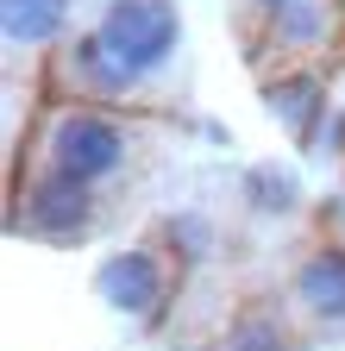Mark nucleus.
I'll return each mask as SVG.
<instances>
[{"instance_id":"3","label":"nucleus","mask_w":345,"mask_h":351,"mask_svg":"<svg viewBox=\"0 0 345 351\" xmlns=\"http://www.w3.org/2000/svg\"><path fill=\"white\" fill-rule=\"evenodd\" d=\"M13 226L25 239H45V245H75L95 232V195L69 182V176H32L19 189V207H13Z\"/></svg>"},{"instance_id":"9","label":"nucleus","mask_w":345,"mask_h":351,"mask_svg":"<svg viewBox=\"0 0 345 351\" xmlns=\"http://www.w3.org/2000/svg\"><path fill=\"white\" fill-rule=\"evenodd\" d=\"M69 25V0H0V32L13 51H38Z\"/></svg>"},{"instance_id":"1","label":"nucleus","mask_w":345,"mask_h":351,"mask_svg":"<svg viewBox=\"0 0 345 351\" xmlns=\"http://www.w3.org/2000/svg\"><path fill=\"white\" fill-rule=\"evenodd\" d=\"M126 125L101 107H57L45 119V132H38V157H45L51 176H69V182L95 189L107 182V176L126 169Z\"/></svg>"},{"instance_id":"5","label":"nucleus","mask_w":345,"mask_h":351,"mask_svg":"<svg viewBox=\"0 0 345 351\" xmlns=\"http://www.w3.org/2000/svg\"><path fill=\"white\" fill-rule=\"evenodd\" d=\"M333 38H339V0H283L276 19L264 25V44L283 63H308L333 51Z\"/></svg>"},{"instance_id":"8","label":"nucleus","mask_w":345,"mask_h":351,"mask_svg":"<svg viewBox=\"0 0 345 351\" xmlns=\"http://www.w3.org/2000/svg\"><path fill=\"white\" fill-rule=\"evenodd\" d=\"M63 69L75 75L82 95H126V88H139V75L101 44V32H75V44H63Z\"/></svg>"},{"instance_id":"2","label":"nucleus","mask_w":345,"mask_h":351,"mask_svg":"<svg viewBox=\"0 0 345 351\" xmlns=\"http://www.w3.org/2000/svg\"><path fill=\"white\" fill-rule=\"evenodd\" d=\"M95 32H101L107 51L145 82L151 69H163L169 57H176V44H182V13H176V0H113Z\"/></svg>"},{"instance_id":"12","label":"nucleus","mask_w":345,"mask_h":351,"mask_svg":"<svg viewBox=\"0 0 345 351\" xmlns=\"http://www.w3.org/2000/svg\"><path fill=\"white\" fill-rule=\"evenodd\" d=\"M163 239H169V251H176L182 263H195V257H207V251H213V226H207L201 213L169 219V226H163Z\"/></svg>"},{"instance_id":"10","label":"nucleus","mask_w":345,"mask_h":351,"mask_svg":"<svg viewBox=\"0 0 345 351\" xmlns=\"http://www.w3.org/2000/svg\"><path fill=\"white\" fill-rule=\"evenodd\" d=\"M220 351H295V339H289V326L270 314V307H251V314H239L226 326Z\"/></svg>"},{"instance_id":"13","label":"nucleus","mask_w":345,"mask_h":351,"mask_svg":"<svg viewBox=\"0 0 345 351\" xmlns=\"http://www.w3.org/2000/svg\"><path fill=\"white\" fill-rule=\"evenodd\" d=\"M239 7H245L251 19H264V25H270V19H276V7H283V0H239Z\"/></svg>"},{"instance_id":"7","label":"nucleus","mask_w":345,"mask_h":351,"mask_svg":"<svg viewBox=\"0 0 345 351\" xmlns=\"http://www.w3.org/2000/svg\"><path fill=\"white\" fill-rule=\"evenodd\" d=\"M264 101H270V113H276V125L289 132V138L308 145L314 125H320V113H326V82H320L308 63H289V69H276V82L264 88Z\"/></svg>"},{"instance_id":"4","label":"nucleus","mask_w":345,"mask_h":351,"mask_svg":"<svg viewBox=\"0 0 345 351\" xmlns=\"http://www.w3.org/2000/svg\"><path fill=\"white\" fill-rule=\"evenodd\" d=\"M95 295L126 320H151L157 307L169 301V263L157 251H113L101 270H95Z\"/></svg>"},{"instance_id":"6","label":"nucleus","mask_w":345,"mask_h":351,"mask_svg":"<svg viewBox=\"0 0 345 351\" xmlns=\"http://www.w3.org/2000/svg\"><path fill=\"white\" fill-rule=\"evenodd\" d=\"M289 295H295V307H301L308 320L339 326V320H345V245H320L314 257H301Z\"/></svg>"},{"instance_id":"11","label":"nucleus","mask_w":345,"mask_h":351,"mask_svg":"<svg viewBox=\"0 0 345 351\" xmlns=\"http://www.w3.org/2000/svg\"><path fill=\"white\" fill-rule=\"evenodd\" d=\"M245 201H251L257 213H295L301 189H295V176H289V169H276V163H257V169L245 176Z\"/></svg>"}]
</instances>
